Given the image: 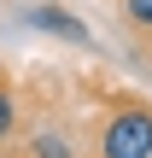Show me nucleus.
Listing matches in <instances>:
<instances>
[{"label":"nucleus","mask_w":152,"mask_h":158,"mask_svg":"<svg viewBox=\"0 0 152 158\" xmlns=\"http://www.w3.org/2000/svg\"><path fill=\"white\" fill-rule=\"evenodd\" d=\"M100 158H152V106H117L100 129Z\"/></svg>","instance_id":"1"},{"label":"nucleus","mask_w":152,"mask_h":158,"mask_svg":"<svg viewBox=\"0 0 152 158\" xmlns=\"http://www.w3.org/2000/svg\"><path fill=\"white\" fill-rule=\"evenodd\" d=\"M29 18V29H47V35H59V41H70V47H88L94 41V29L76 18V12H64V6H53V0H41V6H29L23 12Z\"/></svg>","instance_id":"2"},{"label":"nucleus","mask_w":152,"mask_h":158,"mask_svg":"<svg viewBox=\"0 0 152 158\" xmlns=\"http://www.w3.org/2000/svg\"><path fill=\"white\" fill-rule=\"evenodd\" d=\"M29 158H76V147H70V135H64V129H53V123H47V129H35V135H29Z\"/></svg>","instance_id":"3"},{"label":"nucleus","mask_w":152,"mask_h":158,"mask_svg":"<svg viewBox=\"0 0 152 158\" xmlns=\"http://www.w3.org/2000/svg\"><path fill=\"white\" fill-rule=\"evenodd\" d=\"M12 129H18V94L0 82V141H12Z\"/></svg>","instance_id":"4"},{"label":"nucleus","mask_w":152,"mask_h":158,"mask_svg":"<svg viewBox=\"0 0 152 158\" xmlns=\"http://www.w3.org/2000/svg\"><path fill=\"white\" fill-rule=\"evenodd\" d=\"M123 18H129L135 29H146V35H152V0H123Z\"/></svg>","instance_id":"5"}]
</instances>
